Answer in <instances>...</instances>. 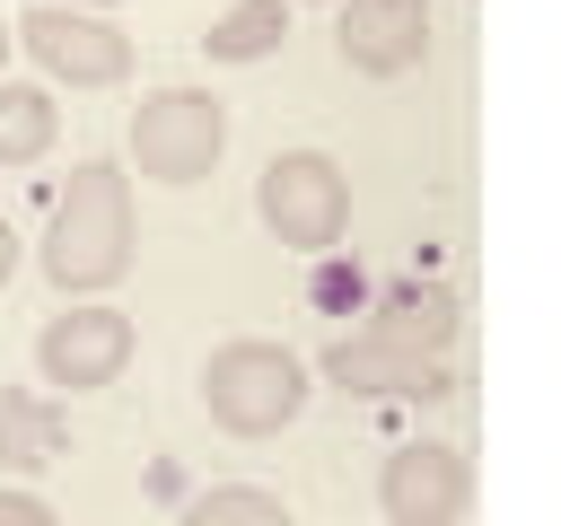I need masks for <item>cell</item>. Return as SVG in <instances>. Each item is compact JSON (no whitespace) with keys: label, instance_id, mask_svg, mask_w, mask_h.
I'll use <instances>...</instances> for the list:
<instances>
[{"label":"cell","instance_id":"8fae6325","mask_svg":"<svg viewBox=\"0 0 561 526\" xmlns=\"http://www.w3.org/2000/svg\"><path fill=\"white\" fill-rule=\"evenodd\" d=\"M70 456V412L44 395H0V473H44Z\"/></svg>","mask_w":561,"mask_h":526},{"label":"cell","instance_id":"ac0fdd59","mask_svg":"<svg viewBox=\"0 0 561 526\" xmlns=\"http://www.w3.org/2000/svg\"><path fill=\"white\" fill-rule=\"evenodd\" d=\"M9 44H18V35H9V18H0V61H9Z\"/></svg>","mask_w":561,"mask_h":526},{"label":"cell","instance_id":"6da1fadb","mask_svg":"<svg viewBox=\"0 0 561 526\" xmlns=\"http://www.w3.org/2000/svg\"><path fill=\"white\" fill-rule=\"evenodd\" d=\"M131 263V184L123 167H79L44 219V272L53 289H105L114 272Z\"/></svg>","mask_w":561,"mask_h":526},{"label":"cell","instance_id":"8992f818","mask_svg":"<svg viewBox=\"0 0 561 526\" xmlns=\"http://www.w3.org/2000/svg\"><path fill=\"white\" fill-rule=\"evenodd\" d=\"M324 377L342 395H377V403H430L447 395V359L438 351H412V342H386L377 324H351L324 342Z\"/></svg>","mask_w":561,"mask_h":526},{"label":"cell","instance_id":"d6986e66","mask_svg":"<svg viewBox=\"0 0 561 526\" xmlns=\"http://www.w3.org/2000/svg\"><path fill=\"white\" fill-rule=\"evenodd\" d=\"M61 9H105V0H61Z\"/></svg>","mask_w":561,"mask_h":526},{"label":"cell","instance_id":"7c38bea8","mask_svg":"<svg viewBox=\"0 0 561 526\" xmlns=\"http://www.w3.org/2000/svg\"><path fill=\"white\" fill-rule=\"evenodd\" d=\"M280 35H289V0H237L210 18L202 53L210 61H263V53H280Z\"/></svg>","mask_w":561,"mask_h":526},{"label":"cell","instance_id":"ba28073f","mask_svg":"<svg viewBox=\"0 0 561 526\" xmlns=\"http://www.w3.org/2000/svg\"><path fill=\"white\" fill-rule=\"evenodd\" d=\"M123 359H131V316H114V307H70V316H53V324L35 333V368H44L61 395L114 386Z\"/></svg>","mask_w":561,"mask_h":526},{"label":"cell","instance_id":"30bf717a","mask_svg":"<svg viewBox=\"0 0 561 526\" xmlns=\"http://www.w3.org/2000/svg\"><path fill=\"white\" fill-rule=\"evenodd\" d=\"M368 324L386 333V342H412V351H438L447 359V342H456V324H465V307L438 289V281H386L377 289V307H368Z\"/></svg>","mask_w":561,"mask_h":526},{"label":"cell","instance_id":"9c48e42d","mask_svg":"<svg viewBox=\"0 0 561 526\" xmlns=\"http://www.w3.org/2000/svg\"><path fill=\"white\" fill-rule=\"evenodd\" d=\"M333 44L359 79H403L430 61V0H342Z\"/></svg>","mask_w":561,"mask_h":526},{"label":"cell","instance_id":"5b68a950","mask_svg":"<svg viewBox=\"0 0 561 526\" xmlns=\"http://www.w3.org/2000/svg\"><path fill=\"white\" fill-rule=\"evenodd\" d=\"M9 35H18L61 88H114V79L131 70V35H123L114 18H96V9H61V0H44V9H26Z\"/></svg>","mask_w":561,"mask_h":526},{"label":"cell","instance_id":"277c9868","mask_svg":"<svg viewBox=\"0 0 561 526\" xmlns=\"http://www.w3.org/2000/svg\"><path fill=\"white\" fill-rule=\"evenodd\" d=\"M219 158H228V114H219V96H202V88H158V96H140V114H131V167H140L149 184H202Z\"/></svg>","mask_w":561,"mask_h":526},{"label":"cell","instance_id":"5bb4252c","mask_svg":"<svg viewBox=\"0 0 561 526\" xmlns=\"http://www.w3.org/2000/svg\"><path fill=\"white\" fill-rule=\"evenodd\" d=\"M175 526H289V508H280L272 491H254V482H219V491L184 500Z\"/></svg>","mask_w":561,"mask_h":526},{"label":"cell","instance_id":"7a4b0ae2","mask_svg":"<svg viewBox=\"0 0 561 526\" xmlns=\"http://www.w3.org/2000/svg\"><path fill=\"white\" fill-rule=\"evenodd\" d=\"M202 403L228 438H280L307 412V359L280 342H219L202 359Z\"/></svg>","mask_w":561,"mask_h":526},{"label":"cell","instance_id":"e0dca14e","mask_svg":"<svg viewBox=\"0 0 561 526\" xmlns=\"http://www.w3.org/2000/svg\"><path fill=\"white\" fill-rule=\"evenodd\" d=\"M9 272H18V237H9V219H0V289H9Z\"/></svg>","mask_w":561,"mask_h":526},{"label":"cell","instance_id":"52a82bcc","mask_svg":"<svg viewBox=\"0 0 561 526\" xmlns=\"http://www.w3.org/2000/svg\"><path fill=\"white\" fill-rule=\"evenodd\" d=\"M377 508H386V526H456L473 508V465L447 438H412V447L386 456Z\"/></svg>","mask_w":561,"mask_h":526},{"label":"cell","instance_id":"2e32d148","mask_svg":"<svg viewBox=\"0 0 561 526\" xmlns=\"http://www.w3.org/2000/svg\"><path fill=\"white\" fill-rule=\"evenodd\" d=\"M0 526H61V517H53L35 491H0Z\"/></svg>","mask_w":561,"mask_h":526},{"label":"cell","instance_id":"9a60e30c","mask_svg":"<svg viewBox=\"0 0 561 526\" xmlns=\"http://www.w3.org/2000/svg\"><path fill=\"white\" fill-rule=\"evenodd\" d=\"M307 298H316V307H324V316H351V307H359V298H368V272H359V263H342V254H333V263H316V272H307Z\"/></svg>","mask_w":561,"mask_h":526},{"label":"cell","instance_id":"3957f363","mask_svg":"<svg viewBox=\"0 0 561 526\" xmlns=\"http://www.w3.org/2000/svg\"><path fill=\"white\" fill-rule=\"evenodd\" d=\"M254 210L280 245L298 254H333L342 228H351V175L324 158V149H280L263 175H254Z\"/></svg>","mask_w":561,"mask_h":526},{"label":"cell","instance_id":"4fadbf2b","mask_svg":"<svg viewBox=\"0 0 561 526\" xmlns=\"http://www.w3.org/2000/svg\"><path fill=\"white\" fill-rule=\"evenodd\" d=\"M53 140H61L53 96H44V88H9V79H0V167H35Z\"/></svg>","mask_w":561,"mask_h":526}]
</instances>
